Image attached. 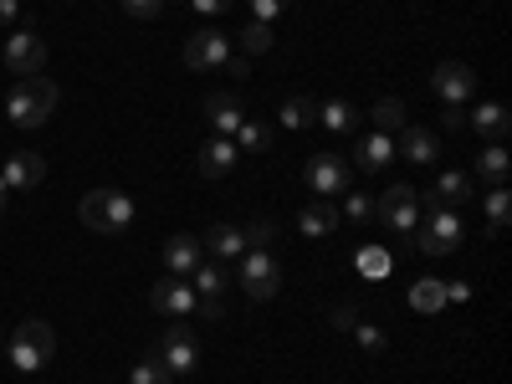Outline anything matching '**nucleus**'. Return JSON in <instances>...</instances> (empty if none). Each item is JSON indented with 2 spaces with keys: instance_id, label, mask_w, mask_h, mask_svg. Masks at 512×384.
I'll list each match as a JSON object with an SVG mask.
<instances>
[{
  "instance_id": "nucleus-38",
  "label": "nucleus",
  "mask_w": 512,
  "mask_h": 384,
  "mask_svg": "<svg viewBox=\"0 0 512 384\" xmlns=\"http://www.w3.org/2000/svg\"><path fill=\"white\" fill-rule=\"evenodd\" d=\"M195 313L200 318H226V297H195Z\"/></svg>"
},
{
  "instance_id": "nucleus-42",
  "label": "nucleus",
  "mask_w": 512,
  "mask_h": 384,
  "mask_svg": "<svg viewBox=\"0 0 512 384\" xmlns=\"http://www.w3.org/2000/svg\"><path fill=\"white\" fill-rule=\"evenodd\" d=\"M0 26H21V0H0Z\"/></svg>"
},
{
  "instance_id": "nucleus-29",
  "label": "nucleus",
  "mask_w": 512,
  "mask_h": 384,
  "mask_svg": "<svg viewBox=\"0 0 512 384\" xmlns=\"http://www.w3.org/2000/svg\"><path fill=\"white\" fill-rule=\"evenodd\" d=\"M277 118H282L287 128H313V123H318V98H287Z\"/></svg>"
},
{
  "instance_id": "nucleus-15",
  "label": "nucleus",
  "mask_w": 512,
  "mask_h": 384,
  "mask_svg": "<svg viewBox=\"0 0 512 384\" xmlns=\"http://www.w3.org/2000/svg\"><path fill=\"white\" fill-rule=\"evenodd\" d=\"M200 262H205V246H200V236L180 231V236H169V241H164V267H169V277H190Z\"/></svg>"
},
{
  "instance_id": "nucleus-7",
  "label": "nucleus",
  "mask_w": 512,
  "mask_h": 384,
  "mask_svg": "<svg viewBox=\"0 0 512 384\" xmlns=\"http://www.w3.org/2000/svg\"><path fill=\"white\" fill-rule=\"evenodd\" d=\"M154 354H159V364L169 369V374H195V364H200V349H195V333L175 318L164 333H159V344H154Z\"/></svg>"
},
{
  "instance_id": "nucleus-40",
  "label": "nucleus",
  "mask_w": 512,
  "mask_h": 384,
  "mask_svg": "<svg viewBox=\"0 0 512 384\" xmlns=\"http://www.w3.org/2000/svg\"><path fill=\"white\" fill-rule=\"evenodd\" d=\"M236 6V0H190V11H200V16H226Z\"/></svg>"
},
{
  "instance_id": "nucleus-32",
  "label": "nucleus",
  "mask_w": 512,
  "mask_h": 384,
  "mask_svg": "<svg viewBox=\"0 0 512 384\" xmlns=\"http://www.w3.org/2000/svg\"><path fill=\"white\" fill-rule=\"evenodd\" d=\"M267 139H272L267 123H251V118H246V123L236 128V149H267Z\"/></svg>"
},
{
  "instance_id": "nucleus-41",
  "label": "nucleus",
  "mask_w": 512,
  "mask_h": 384,
  "mask_svg": "<svg viewBox=\"0 0 512 384\" xmlns=\"http://www.w3.org/2000/svg\"><path fill=\"white\" fill-rule=\"evenodd\" d=\"M441 128H446V134H461V128H466V108H451V103H446V113H441Z\"/></svg>"
},
{
  "instance_id": "nucleus-24",
  "label": "nucleus",
  "mask_w": 512,
  "mask_h": 384,
  "mask_svg": "<svg viewBox=\"0 0 512 384\" xmlns=\"http://www.w3.org/2000/svg\"><path fill=\"white\" fill-rule=\"evenodd\" d=\"M318 123L333 128V134H354V128H359V108L344 103V98H328V103H318Z\"/></svg>"
},
{
  "instance_id": "nucleus-10",
  "label": "nucleus",
  "mask_w": 512,
  "mask_h": 384,
  "mask_svg": "<svg viewBox=\"0 0 512 384\" xmlns=\"http://www.w3.org/2000/svg\"><path fill=\"white\" fill-rule=\"evenodd\" d=\"M425 256H451L461 246V216L456 210H431V221H425L420 241H415Z\"/></svg>"
},
{
  "instance_id": "nucleus-37",
  "label": "nucleus",
  "mask_w": 512,
  "mask_h": 384,
  "mask_svg": "<svg viewBox=\"0 0 512 384\" xmlns=\"http://www.w3.org/2000/svg\"><path fill=\"white\" fill-rule=\"evenodd\" d=\"M344 210H349L354 221H374V195H349Z\"/></svg>"
},
{
  "instance_id": "nucleus-26",
  "label": "nucleus",
  "mask_w": 512,
  "mask_h": 384,
  "mask_svg": "<svg viewBox=\"0 0 512 384\" xmlns=\"http://www.w3.org/2000/svg\"><path fill=\"white\" fill-rule=\"evenodd\" d=\"M482 205H487V236H502L507 231V216H512V190L507 185H492L482 195Z\"/></svg>"
},
{
  "instance_id": "nucleus-6",
  "label": "nucleus",
  "mask_w": 512,
  "mask_h": 384,
  "mask_svg": "<svg viewBox=\"0 0 512 384\" xmlns=\"http://www.w3.org/2000/svg\"><path fill=\"white\" fill-rule=\"evenodd\" d=\"M303 180H308V190H313L318 200L349 195V190H354V164L338 159V154H313V159L303 164Z\"/></svg>"
},
{
  "instance_id": "nucleus-23",
  "label": "nucleus",
  "mask_w": 512,
  "mask_h": 384,
  "mask_svg": "<svg viewBox=\"0 0 512 384\" xmlns=\"http://www.w3.org/2000/svg\"><path fill=\"white\" fill-rule=\"evenodd\" d=\"M190 277H195V297H226V287H231V267L226 262H200Z\"/></svg>"
},
{
  "instance_id": "nucleus-34",
  "label": "nucleus",
  "mask_w": 512,
  "mask_h": 384,
  "mask_svg": "<svg viewBox=\"0 0 512 384\" xmlns=\"http://www.w3.org/2000/svg\"><path fill=\"white\" fill-rule=\"evenodd\" d=\"M246 11H251V21H277L282 11H287V0H246Z\"/></svg>"
},
{
  "instance_id": "nucleus-39",
  "label": "nucleus",
  "mask_w": 512,
  "mask_h": 384,
  "mask_svg": "<svg viewBox=\"0 0 512 384\" xmlns=\"http://www.w3.org/2000/svg\"><path fill=\"white\" fill-rule=\"evenodd\" d=\"M272 236H277V226H272V221H256V226L246 231V246H272Z\"/></svg>"
},
{
  "instance_id": "nucleus-25",
  "label": "nucleus",
  "mask_w": 512,
  "mask_h": 384,
  "mask_svg": "<svg viewBox=\"0 0 512 384\" xmlns=\"http://www.w3.org/2000/svg\"><path fill=\"white\" fill-rule=\"evenodd\" d=\"M477 175H482L487 185H507V175H512V154H507L502 144H487V149L477 154Z\"/></svg>"
},
{
  "instance_id": "nucleus-12",
  "label": "nucleus",
  "mask_w": 512,
  "mask_h": 384,
  "mask_svg": "<svg viewBox=\"0 0 512 384\" xmlns=\"http://www.w3.org/2000/svg\"><path fill=\"white\" fill-rule=\"evenodd\" d=\"M149 303H154V313H164V318H190V313H195V287H190L185 277H164V282H154Z\"/></svg>"
},
{
  "instance_id": "nucleus-30",
  "label": "nucleus",
  "mask_w": 512,
  "mask_h": 384,
  "mask_svg": "<svg viewBox=\"0 0 512 384\" xmlns=\"http://www.w3.org/2000/svg\"><path fill=\"white\" fill-rule=\"evenodd\" d=\"M241 52H246V57L272 52V26H267V21H246V26H241Z\"/></svg>"
},
{
  "instance_id": "nucleus-8",
  "label": "nucleus",
  "mask_w": 512,
  "mask_h": 384,
  "mask_svg": "<svg viewBox=\"0 0 512 384\" xmlns=\"http://www.w3.org/2000/svg\"><path fill=\"white\" fill-rule=\"evenodd\" d=\"M226 62H231V36H226V31L205 26V31H195V36L185 41V67H190V72H221Z\"/></svg>"
},
{
  "instance_id": "nucleus-31",
  "label": "nucleus",
  "mask_w": 512,
  "mask_h": 384,
  "mask_svg": "<svg viewBox=\"0 0 512 384\" xmlns=\"http://www.w3.org/2000/svg\"><path fill=\"white\" fill-rule=\"evenodd\" d=\"M128 384H175V374H169V369L159 364V354H149V359H139V364H134Z\"/></svg>"
},
{
  "instance_id": "nucleus-16",
  "label": "nucleus",
  "mask_w": 512,
  "mask_h": 384,
  "mask_svg": "<svg viewBox=\"0 0 512 384\" xmlns=\"http://www.w3.org/2000/svg\"><path fill=\"white\" fill-rule=\"evenodd\" d=\"M0 180H6L11 190H31V185H41L47 180V159L41 154H6V164H0Z\"/></svg>"
},
{
  "instance_id": "nucleus-4",
  "label": "nucleus",
  "mask_w": 512,
  "mask_h": 384,
  "mask_svg": "<svg viewBox=\"0 0 512 384\" xmlns=\"http://www.w3.org/2000/svg\"><path fill=\"white\" fill-rule=\"evenodd\" d=\"M6 354H11V364H16L21 374H36V369H47V359L57 354V333H52V323H41V318H26V323H21V328L11 333Z\"/></svg>"
},
{
  "instance_id": "nucleus-9",
  "label": "nucleus",
  "mask_w": 512,
  "mask_h": 384,
  "mask_svg": "<svg viewBox=\"0 0 512 384\" xmlns=\"http://www.w3.org/2000/svg\"><path fill=\"white\" fill-rule=\"evenodd\" d=\"M6 67L21 77H41V67H47V41H41L36 31H11L6 41Z\"/></svg>"
},
{
  "instance_id": "nucleus-45",
  "label": "nucleus",
  "mask_w": 512,
  "mask_h": 384,
  "mask_svg": "<svg viewBox=\"0 0 512 384\" xmlns=\"http://www.w3.org/2000/svg\"><path fill=\"white\" fill-rule=\"evenodd\" d=\"M226 67H231V72H236V82H241V77H251V62H246V57H231V62H226Z\"/></svg>"
},
{
  "instance_id": "nucleus-3",
  "label": "nucleus",
  "mask_w": 512,
  "mask_h": 384,
  "mask_svg": "<svg viewBox=\"0 0 512 384\" xmlns=\"http://www.w3.org/2000/svg\"><path fill=\"white\" fill-rule=\"evenodd\" d=\"M374 221L400 236V251H410V236H415V221H420V195L410 185H390L384 195H374Z\"/></svg>"
},
{
  "instance_id": "nucleus-44",
  "label": "nucleus",
  "mask_w": 512,
  "mask_h": 384,
  "mask_svg": "<svg viewBox=\"0 0 512 384\" xmlns=\"http://www.w3.org/2000/svg\"><path fill=\"white\" fill-rule=\"evenodd\" d=\"M354 323H359L354 308H333V328H354Z\"/></svg>"
},
{
  "instance_id": "nucleus-18",
  "label": "nucleus",
  "mask_w": 512,
  "mask_h": 384,
  "mask_svg": "<svg viewBox=\"0 0 512 384\" xmlns=\"http://www.w3.org/2000/svg\"><path fill=\"white\" fill-rule=\"evenodd\" d=\"M205 118H210V128H216V134L236 139V128L246 123V108H241V98H231V93H210V98H205Z\"/></svg>"
},
{
  "instance_id": "nucleus-35",
  "label": "nucleus",
  "mask_w": 512,
  "mask_h": 384,
  "mask_svg": "<svg viewBox=\"0 0 512 384\" xmlns=\"http://www.w3.org/2000/svg\"><path fill=\"white\" fill-rule=\"evenodd\" d=\"M349 333L359 338V349H369V354H379V349H384V333H379L374 323H364V318H359V323H354Z\"/></svg>"
},
{
  "instance_id": "nucleus-14",
  "label": "nucleus",
  "mask_w": 512,
  "mask_h": 384,
  "mask_svg": "<svg viewBox=\"0 0 512 384\" xmlns=\"http://www.w3.org/2000/svg\"><path fill=\"white\" fill-rule=\"evenodd\" d=\"M477 195V185H472V175H461V169H441L436 175V185H431V210H461L466 200Z\"/></svg>"
},
{
  "instance_id": "nucleus-21",
  "label": "nucleus",
  "mask_w": 512,
  "mask_h": 384,
  "mask_svg": "<svg viewBox=\"0 0 512 384\" xmlns=\"http://www.w3.org/2000/svg\"><path fill=\"white\" fill-rule=\"evenodd\" d=\"M297 231H303V236H313V241L333 236V231H338V210H333L328 200H313V205H303V216H297Z\"/></svg>"
},
{
  "instance_id": "nucleus-28",
  "label": "nucleus",
  "mask_w": 512,
  "mask_h": 384,
  "mask_svg": "<svg viewBox=\"0 0 512 384\" xmlns=\"http://www.w3.org/2000/svg\"><path fill=\"white\" fill-rule=\"evenodd\" d=\"M405 113H410V108H405L400 98H379V103L369 108V118L379 123V134H390V139H395L400 128H405Z\"/></svg>"
},
{
  "instance_id": "nucleus-13",
  "label": "nucleus",
  "mask_w": 512,
  "mask_h": 384,
  "mask_svg": "<svg viewBox=\"0 0 512 384\" xmlns=\"http://www.w3.org/2000/svg\"><path fill=\"white\" fill-rule=\"evenodd\" d=\"M236 159H241V149H236V139H226V134L205 139V144L195 149V169H200L205 180H221V175H231Z\"/></svg>"
},
{
  "instance_id": "nucleus-11",
  "label": "nucleus",
  "mask_w": 512,
  "mask_h": 384,
  "mask_svg": "<svg viewBox=\"0 0 512 384\" xmlns=\"http://www.w3.org/2000/svg\"><path fill=\"white\" fill-rule=\"evenodd\" d=\"M431 88H436V98H441V103L466 108V98L477 93V72L466 67V62H441V67H436V77H431Z\"/></svg>"
},
{
  "instance_id": "nucleus-5",
  "label": "nucleus",
  "mask_w": 512,
  "mask_h": 384,
  "mask_svg": "<svg viewBox=\"0 0 512 384\" xmlns=\"http://www.w3.org/2000/svg\"><path fill=\"white\" fill-rule=\"evenodd\" d=\"M236 282H241V292H246V297H256V303L277 297V287H282V267H277V256H272L267 246H251V251L241 256Z\"/></svg>"
},
{
  "instance_id": "nucleus-1",
  "label": "nucleus",
  "mask_w": 512,
  "mask_h": 384,
  "mask_svg": "<svg viewBox=\"0 0 512 384\" xmlns=\"http://www.w3.org/2000/svg\"><path fill=\"white\" fill-rule=\"evenodd\" d=\"M57 82L41 72V77H21L16 88H11V98H6V113H11V123L16 128H41L52 118V108H57Z\"/></svg>"
},
{
  "instance_id": "nucleus-19",
  "label": "nucleus",
  "mask_w": 512,
  "mask_h": 384,
  "mask_svg": "<svg viewBox=\"0 0 512 384\" xmlns=\"http://www.w3.org/2000/svg\"><path fill=\"white\" fill-rule=\"evenodd\" d=\"M200 246L216 251V262H241V256L251 251V246H246V231H236V226H210V231L200 236Z\"/></svg>"
},
{
  "instance_id": "nucleus-20",
  "label": "nucleus",
  "mask_w": 512,
  "mask_h": 384,
  "mask_svg": "<svg viewBox=\"0 0 512 384\" xmlns=\"http://www.w3.org/2000/svg\"><path fill=\"white\" fill-rule=\"evenodd\" d=\"M466 123H472L477 134H487L492 144H502V139L512 134V113H507L502 103H482V108H472V113H466Z\"/></svg>"
},
{
  "instance_id": "nucleus-36",
  "label": "nucleus",
  "mask_w": 512,
  "mask_h": 384,
  "mask_svg": "<svg viewBox=\"0 0 512 384\" xmlns=\"http://www.w3.org/2000/svg\"><path fill=\"white\" fill-rule=\"evenodd\" d=\"M123 11L134 16V21H154L164 11V0H123Z\"/></svg>"
},
{
  "instance_id": "nucleus-27",
  "label": "nucleus",
  "mask_w": 512,
  "mask_h": 384,
  "mask_svg": "<svg viewBox=\"0 0 512 384\" xmlns=\"http://www.w3.org/2000/svg\"><path fill=\"white\" fill-rule=\"evenodd\" d=\"M410 308H415V313H441V308H446V282H441V277H420V282L410 287Z\"/></svg>"
},
{
  "instance_id": "nucleus-2",
  "label": "nucleus",
  "mask_w": 512,
  "mask_h": 384,
  "mask_svg": "<svg viewBox=\"0 0 512 384\" xmlns=\"http://www.w3.org/2000/svg\"><path fill=\"white\" fill-rule=\"evenodd\" d=\"M77 221L88 226V231H98V236H113V231H123L128 221H134V195H123V190H93V195H82Z\"/></svg>"
},
{
  "instance_id": "nucleus-43",
  "label": "nucleus",
  "mask_w": 512,
  "mask_h": 384,
  "mask_svg": "<svg viewBox=\"0 0 512 384\" xmlns=\"http://www.w3.org/2000/svg\"><path fill=\"white\" fill-rule=\"evenodd\" d=\"M466 297H472V287H466V282H446V303H466Z\"/></svg>"
},
{
  "instance_id": "nucleus-22",
  "label": "nucleus",
  "mask_w": 512,
  "mask_h": 384,
  "mask_svg": "<svg viewBox=\"0 0 512 384\" xmlns=\"http://www.w3.org/2000/svg\"><path fill=\"white\" fill-rule=\"evenodd\" d=\"M390 159H395V139H390V134H369V139H359V169H364V175H379V169H390Z\"/></svg>"
},
{
  "instance_id": "nucleus-33",
  "label": "nucleus",
  "mask_w": 512,
  "mask_h": 384,
  "mask_svg": "<svg viewBox=\"0 0 512 384\" xmlns=\"http://www.w3.org/2000/svg\"><path fill=\"white\" fill-rule=\"evenodd\" d=\"M359 272L379 282L384 272H390V251H384V246H369V251H359Z\"/></svg>"
},
{
  "instance_id": "nucleus-46",
  "label": "nucleus",
  "mask_w": 512,
  "mask_h": 384,
  "mask_svg": "<svg viewBox=\"0 0 512 384\" xmlns=\"http://www.w3.org/2000/svg\"><path fill=\"white\" fill-rule=\"evenodd\" d=\"M6 195H11V185H6V180H0V210H6Z\"/></svg>"
},
{
  "instance_id": "nucleus-17",
  "label": "nucleus",
  "mask_w": 512,
  "mask_h": 384,
  "mask_svg": "<svg viewBox=\"0 0 512 384\" xmlns=\"http://www.w3.org/2000/svg\"><path fill=\"white\" fill-rule=\"evenodd\" d=\"M395 154H405L410 164H431V159L441 154L436 128H415V123H405V128H400V139H395Z\"/></svg>"
}]
</instances>
